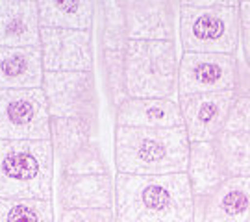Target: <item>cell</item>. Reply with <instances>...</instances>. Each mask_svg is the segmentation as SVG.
<instances>
[{
  "mask_svg": "<svg viewBox=\"0 0 250 222\" xmlns=\"http://www.w3.org/2000/svg\"><path fill=\"white\" fill-rule=\"evenodd\" d=\"M117 222H193L195 196L188 172L115 178Z\"/></svg>",
  "mask_w": 250,
  "mask_h": 222,
  "instance_id": "1",
  "label": "cell"
},
{
  "mask_svg": "<svg viewBox=\"0 0 250 222\" xmlns=\"http://www.w3.org/2000/svg\"><path fill=\"white\" fill-rule=\"evenodd\" d=\"M189 137L180 128H115V167L119 174L158 176L188 172Z\"/></svg>",
  "mask_w": 250,
  "mask_h": 222,
  "instance_id": "2",
  "label": "cell"
},
{
  "mask_svg": "<svg viewBox=\"0 0 250 222\" xmlns=\"http://www.w3.org/2000/svg\"><path fill=\"white\" fill-rule=\"evenodd\" d=\"M178 34L184 52L235 56L241 43L239 2H180Z\"/></svg>",
  "mask_w": 250,
  "mask_h": 222,
  "instance_id": "3",
  "label": "cell"
},
{
  "mask_svg": "<svg viewBox=\"0 0 250 222\" xmlns=\"http://www.w3.org/2000/svg\"><path fill=\"white\" fill-rule=\"evenodd\" d=\"M52 141L0 139V198L52 200Z\"/></svg>",
  "mask_w": 250,
  "mask_h": 222,
  "instance_id": "4",
  "label": "cell"
},
{
  "mask_svg": "<svg viewBox=\"0 0 250 222\" xmlns=\"http://www.w3.org/2000/svg\"><path fill=\"white\" fill-rule=\"evenodd\" d=\"M178 65L174 41H128L125 56L126 95L174 100Z\"/></svg>",
  "mask_w": 250,
  "mask_h": 222,
  "instance_id": "5",
  "label": "cell"
},
{
  "mask_svg": "<svg viewBox=\"0 0 250 222\" xmlns=\"http://www.w3.org/2000/svg\"><path fill=\"white\" fill-rule=\"evenodd\" d=\"M0 139L50 141V113L43 87L0 91Z\"/></svg>",
  "mask_w": 250,
  "mask_h": 222,
  "instance_id": "6",
  "label": "cell"
},
{
  "mask_svg": "<svg viewBox=\"0 0 250 222\" xmlns=\"http://www.w3.org/2000/svg\"><path fill=\"white\" fill-rule=\"evenodd\" d=\"M241 71L237 56L228 54H182L178 65V97L237 91Z\"/></svg>",
  "mask_w": 250,
  "mask_h": 222,
  "instance_id": "7",
  "label": "cell"
},
{
  "mask_svg": "<svg viewBox=\"0 0 250 222\" xmlns=\"http://www.w3.org/2000/svg\"><path fill=\"white\" fill-rule=\"evenodd\" d=\"M50 119L99 122V97L91 72H45L43 80Z\"/></svg>",
  "mask_w": 250,
  "mask_h": 222,
  "instance_id": "8",
  "label": "cell"
},
{
  "mask_svg": "<svg viewBox=\"0 0 250 222\" xmlns=\"http://www.w3.org/2000/svg\"><path fill=\"white\" fill-rule=\"evenodd\" d=\"M41 54L45 72H91V30L41 28Z\"/></svg>",
  "mask_w": 250,
  "mask_h": 222,
  "instance_id": "9",
  "label": "cell"
},
{
  "mask_svg": "<svg viewBox=\"0 0 250 222\" xmlns=\"http://www.w3.org/2000/svg\"><path fill=\"white\" fill-rule=\"evenodd\" d=\"M237 91L211 95H184L178 97L184 126L189 142L215 141L224 128V121L232 107Z\"/></svg>",
  "mask_w": 250,
  "mask_h": 222,
  "instance_id": "10",
  "label": "cell"
},
{
  "mask_svg": "<svg viewBox=\"0 0 250 222\" xmlns=\"http://www.w3.org/2000/svg\"><path fill=\"white\" fill-rule=\"evenodd\" d=\"M104 13V30H102V48H104V67H106L107 91L113 106H121L125 102V56L128 36L125 26V11L123 2H100Z\"/></svg>",
  "mask_w": 250,
  "mask_h": 222,
  "instance_id": "11",
  "label": "cell"
},
{
  "mask_svg": "<svg viewBox=\"0 0 250 222\" xmlns=\"http://www.w3.org/2000/svg\"><path fill=\"white\" fill-rule=\"evenodd\" d=\"M178 2L126 0L123 2L126 36L130 41H174Z\"/></svg>",
  "mask_w": 250,
  "mask_h": 222,
  "instance_id": "12",
  "label": "cell"
},
{
  "mask_svg": "<svg viewBox=\"0 0 250 222\" xmlns=\"http://www.w3.org/2000/svg\"><path fill=\"white\" fill-rule=\"evenodd\" d=\"M0 46H41L37 0H0Z\"/></svg>",
  "mask_w": 250,
  "mask_h": 222,
  "instance_id": "13",
  "label": "cell"
},
{
  "mask_svg": "<svg viewBox=\"0 0 250 222\" xmlns=\"http://www.w3.org/2000/svg\"><path fill=\"white\" fill-rule=\"evenodd\" d=\"M58 202L62 209H113L115 180L111 174L62 176Z\"/></svg>",
  "mask_w": 250,
  "mask_h": 222,
  "instance_id": "14",
  "label": "cell"
},
{
  "mask_svg": "<svg viewBox=\"0 0 250 222\" xmlns=\"http://www.w3.org/2000/svg\"><path fill=\"white\" fill-rule=\"evenodd\" d=\"M117 126L130 128H180L184 126L176 100L169 98H132L117 106Z\"/></svg>",
  "mask_w": 250,
  "mask_h": 222,
  "instance_id": "15",
  "label": "cell"
},
{
  "mask_svg": "<svg viewBox=\"0 0 250 222\" xmlns=\"http://www.w3.org/2000/svg\"><path fill=\"white\" fill-rule=\"evenodd\" d=\"M45 67L41 46H0V91L43 87Z\"/></svg>",
  "mask_w": 250,
  "mask_h": 222,
  "instance_id": "16",
  "label": "cell"
},
{
  "mask_svg": "<svg viewBox=\"0 0 250 222\" xmlns=\"http://www.w3.org/2000/svg\"><path fill=\"white\" fill-rule=\"evenodd\" d=\"M202 222H250V176L226 178L204 202Z\"/></svg>",
  "mask_w": 250,
  "mask_h": 222,
  "instance_id": "17",
  "label": "cell"
},
{
  "mask_svg": "<svg viewBox=\"0 0 250 222\" xmlns=\"http://www.w3.org/2000/svg\"><path fill=\"white\" fill-rule=\"evenodd\" d=\"M188 176L193 196L200 202H206L215 193V189L228 178L215 141L189 144Z\"/></svg>",
  "mask_w": 250,
  "mask_h": 222,
  "instance_id": "18",
  "label": "cell"
},
{
  "mask_svg": "<svg viewBox=\"0 0 250 222\" xmlns=\"http://www.w3.org/2000/svg\"><path fill=\"white\" fill-rule=\"evenodd\" d=\"M97 133L99 122L83 119H50V141L60 167L63 169L76 154L95 141Z\"/></svg>",
  "mask_w": 250,
  "mask_h": 222,
  "instance_id": "19",
  "label": "cell"
},
{
  "mask_svg": "<svg viewBox=\"0 0 250 222\" xmlns=\"http://www.w3.org/2000/svg\"><path fill=\"white\" fill-rule=\"evenodd\" d=\"M41 28L91 30L97 2L93 0H37Z\"/></svg>",
  "mask_w": 250,
  "mask_h": 222,
  "instance_id": "20",
  "label": "cell"
},
{
  "mask_svg": "<svg viewBox=\"0 0 250 222\" xmlns=\"http://www.w3.org/2000/svg\"><path fill=\"white\" fill-rule=\"evenodd\" d=\"M228 178L250 176V133H226L215 139Z\"/></svg>",
  "mask_w": 250,
  "mask_h": 222,
  "instance_id": "21",
  "label": "cell"
},
{
  "mask_svg": "<svg viewBox=\"0 0 250 222\" xmlns=\"http://www.w3.org/2000/svg\"><path fill=\"white\" fill-rule=\"evenodd\" d=\"M0 222H56L52 200L0 198Z\"/></svg>",
  "mask_w": 250,
  "mask_h": 222,
  "instance_id": "22",
  "label": "cell"
},
{
  "mask_svg": "<svg viewBox=\"0 0 250 222\" xmlns=\"http://www.w3.org/2000/svg\"><path fill=\"white\" fill-rule=\"evenodd\" d=\"M87 174H109V167L104 158V152L100 148L99 139L91 141L62 169V176H87Z\"/></svg>",
  "mask_w": 250,
  "mask_h": 222,
  "instance_id": "23",
  "label": "cell"
},
{
  "mask_svg": "<svg viewBox=\"0 0 250 222\" xmlns=\"http://www.w3.org/2000/svg\"><path fill=\"white\" fill-rule=\"evenodd\" d=\"M223 132L226 133H250V95L243 93L233 98L232 107L224 121Z\"/></svg>",
  "mask_w": 250,
  "mask_h": 222,
  "instance_id": "24",
  "label": "cell"
},
{
  "mask_svg": "<svg viewBox=\"0 0 250 222\" xmlns=\"http://www.w3.org/2000/svg\"><path fill=\"white\" fill-rule=\"evenodd\" d=\"M58 222H117L113 209H60Z\"/></svg>",
  "mask_w": 250,
  "mask_h": 222,
  "instance_id": "25",
  "label": "cell"
},
{
  "mask_svg": "<svg viewBox=\"0 0 250 222\" xmlns=\"http://www.w3.org/2000/svg\"><path fill=\"white\" fill-rule=\"evenodd\" d=\"M239 34L247 65L250 67V0L239 2Z\"/></svg>",
  "mask_w": 250,
  "mask_h": 222,
  "instance_id": "26",
  "label": "cell"
}]
</instances>
